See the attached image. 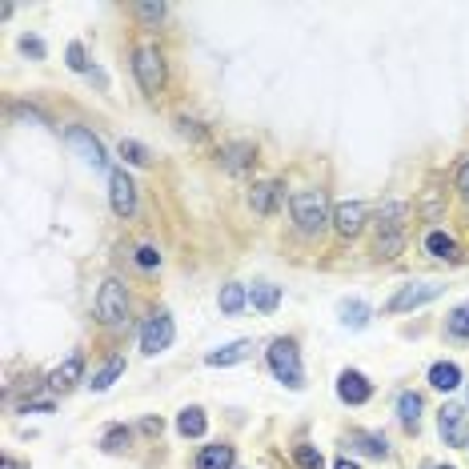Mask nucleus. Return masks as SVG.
<instances>
[{
	"instance_id": "obj_1",
	"label": "nucleus",
	"mask_w": 469,
	"mask_h": 469,
	"mask_svg": "<svg viewBox=\"0 0 469 469\" xmlns=\"http://www.w3.org/2000/svg\"><path fill=\"white\" fill-rule=\"evenodd\" d=\"M289 209H293V225L301 229L305 237H321L334 225V209H329L326 189H297L293 197H289Z\"/></svg>"
},
{
	"instance_id": "obj_2",
	"label": "nucleus",
	"mask_w": 469,
	"mask_h": 469,
	"mask_svg": "<svg viewBox=\"0 0 469 469\" xmlns=\"http://www.w3.org/2000/svg\"><path fill=\"white\" fill-rule=\"evenodd\" d=\"M269 369L281 386L289 389H305V369H301V349L293 337H277L269 345Z\"/></svg>"
},
{
	"instance_id": "obj_3",
	"label": "nucleus",
	"mask_w": 469,
	"mask_h": 469,
	"mask_svg": "<svg viewBox=\"0 0 469 469\" xmlns=\"http://www.w3.org/2000/svg\"><path fill=\"white\" fill-rule=\"evenodd\" d=\"M133 73H136V84H141L149 97H157L161 89H165V56H161L157 45H141L133 53Z\"/></svg>"
},
{
	"instance_id": "obj_4",
	"label": "nucleus",
	"mask_w": 469,
	"mask_h": 469,
	"mask_svg": "<svg viewBox=\"0 0 469 469\" xmlns=\"http://www.w3.org/2000/svg\"><path fill=\"white\" fill-rule=\"evenodd\" d=\"M173 337H177V326H173V317H169V309L149 313V317H144V326H141V353L144 357L165 353V349L173 345Z\"/></svg>"
},
{
	"instance_id": "obj_5",
	"label": "nucleus",
	"mask_w": 469,
	"mask_h": 469,
	"mask_svg": "<svg viewBox=\"0 0 469 469\" xmlns=\"http://www.w3.org/2000/svg\"><path fill=\"white\" fill-rule=\"evenodd\" d=\"M97 317L105 326H125L129 321V289L121 285L117 277H109L97 293Z\"/></svg>"
},
{
	"instance_id": "obj_6",
	"label": "nucleus",
	"mask_w": 469,
	"mask_h": 469,
	"mask_svg": "<svg viewBox=\"0 0 469 469\" xmlns=\"http://www.w3.org/2000/svg\"><path fill=\"white\" fill-rule=\"evenodd\" d=\"M441 289L446 285H438V281H409V285H402L389 297L386 313H413V309H421V305H430L433 297H441Z\"/></svg>"
},
{
	"instance_id": "obj_7",
	"label": "nucleus",
	"mask_w": 469,
	"mask_h": 469,
	"mask_svg": "<svg viewBox=\"0 0 469 469\" xmlns=\"http://www.w3.org/2000/svg\"><path fill=\"white\" fill-rule=\"evenodd\" d=\"M109 204H113V213L125 221L136 213V185L125 169H113V173H109Z\"/></svg>"
},
{
	"instance_id": "obj_8",
	"label": "nucleus",
	"mask_w": 469,
	"mask_h": 469,
	"mask_svg": "<svg viewBox=\"0 0 469 469\" xmlns=\"http://www.w3.org/2000/svg\"><path fill=\"white\" fill-rule=\"evenodd\" d=\"M438 433H441V441H446V446H454V449L469 446L465 409L462 405H446V409H441V413H438Z\"/></svg>"
},
{
	"instance_id": "obj_9",
	"label": "nucleus",
	"mask_w": 469,
	"mask_h": 469,
	"mask_svg": "<svg viewBox=\"0 0 469 469\" xmlns=\"http://www.w3.org/2000/svg\"><path fill=\"white\" fill-rule=\"evenodd\" d=\"M253 161H257V149H253L249 141H233V144H221L217 149V165L225 169V173H233V177L249 173Z\"/></svg>"
},
{
	"instance_id": "obj_10",
	"label": "nucleus",
	"mask_w": 469,
	"mask_h": 469,
	"mask_svg": "<svg viewBox=\"0 0 469 469\" xmlns=\"http://www.w3.org/2000/svg\"><path fill=\"white\" fill-rule=\"evenodd\" d=\"M365 221H369V213H365L361 201H341V204H334V229L345 237V241H353V237L361 233Z\"/></svg>"
},
{
	"instance_id": "obj_11",
	"label": "nucleus",
	"mask_w": 469,
	"mask_h": 469,
	"mask_svg": "<svg viewBox=\"0 0 469 469\" xmlns=\"http://www.w3.org/2000/svg\"><path fill=\"white\" fill-rule=\"evenodd\" d=\"M337 397L345 405H365L373 397V381L365 378V373H357V369H341V378H337Z\"/></svg>"
},
{
	"instance_id": "obj_12",
	"label": "nucleus",
	"mask_w": 469,
	"mask_h": 469,
	"mask_svg": "<svg viewBox=\"0 0 469 469\" xmlns=\"http://www.w3.org/2000/svg\"><path fill=\"white\" fill-rule=\"evenodd\" d=\"M81 378H84V353H68L65 361L48 373V389H53V394H68V389L81 386Z\"/></svg>"
},
{
	"instance_id": "obj_13",
	"label": "nucleus",
	"mask_w": 469,
	"mask_h": 469,
	"mask_svg": "<svg viewBox=\"0 0 469 469\" xmlns=\"http://www.w3.org/2000/svg\"><path fill=\"white\" fill-rule=\"evenodd\" d=\"M65 136H68V144H73V149H81V157L89 161L92 169H105V165H109V152H105V144H100L97 136H92L89 129H84V125H73V129H68Z\"/></svg>"
},
{
	"instance_id": "obj_14",
	"label": "nucleus",
	"mask_w": 469,
	"mask_h": 469,
	"mask_svg": "<svg viewBox=\"0 0 469 469\" xmlns=\"http://www.w3.org/2000/svg\"><path fill=\"white\" fill-rule=\"evenodd\" d=\"M281 197H285V185H281V181H261V185H253L249 204H253V213H261V217H273Z\"/></svg>"
},
{
	"instance_id": "obj_15",
	"label": "nucleus",
	"mask_w": 469,
	"mask_h": 469,
	"mask_svg": "<svg viewBox=\"0 0 469 469\" xmlns=\"http://www.w3.org/2000/svg\"><path fill=\"white\" fill-rule=\"evenodd\" d=\"M425 253L438 261H462V245H457L446 229H430V233H425Z\"/></svg>"
},
{
	"instance_id": "obj_16",
	"label": "nucleus",
	"mask_w": 469,
	"mask_h": 469,
	"mask_svg": "<svg viewBox=\"0 0 469 469\" xmlns=\"http://www.w3.org/2000/svg\"><path fill=\"white\" fill-rule=\"evenodd\" d=\"M249 349H253V341H249V337H241V341H229V345L213 349V353L204 357V365H213V369H225V365H237V361H245V357H249Z\"/></svg>"
},
{
	"instance_id": "obj_17",
	"label": "nucleus",
	"mask_w": 469,
	"mask_h": 469,
	"mask_svg": "<svg viewBox=\"0 0 469 469\" xmlns=\"http://www.w3.org/2000/svg\"><path fill=\"white\" fill-rule=\"evenodd\" d=\"M204 430H209V417H204L201 405H189L177 413V433L181 438H204Z\"/></svg>"
},
{
	"instance_id": "obj_18",
	"label": "nucleus",
	"mask_w": 469,
	"mask_h": 469,
	"mask_svg": "<svg viewBox=\"0 0 469 469\" xmlns=\"http://www.w3.org/2000/svg\"><path fill=\"white\" fill-rule=\"evenodd\" d=\"M217 305H221V313H225V317H237V313H241L245 305H249V289H245L241 281H229V285L221 289Z\"/></svg>"
},
{
	"instance_id": "obj_19",
	"label": "nucleus",
	"mask_w": 469,
	"mask_h": 469,
	"mask_svg": "<svg viewBox=\"0 0 469 469\" xmlns=\"http://www.w3.org/2000/svg\"><path fill=\"white\" fill-rule=\"evenodd\" d=\"M233 446H204L197 454V469H233Z\"/></svg>"
},
{
	"instance_id": "obj_20",
	"label": "nucleus",
	"mask_w": 469,
	"mask_h": 469,
	"mask_svg": "<svg viewBox=\"0 0 469 469\" xmlns=\"http://www.w3.org/2000/svg\"><path fill=\"white\" fill-rule=\"evenodd\" d=\"M121 373H125V357H121V353H117V357H109V361H105V365H100V369H97V373H92V381H89V389H92V394H105V389H109V386H113V381H117V378H121Z\"/></svg>"
},
{
	"instance_id": "obj_21",
	"label": "nucleus",
	"mask_w": 469,
	"mask_h": 469,
	"mask_svg": "<svg viewBox=\"0 0 469 469\" xmlns=\"http://www.w3.org/2000/svg\"><path fill=\"white\" fill-rule=\"evenodd\" d=\"M349 449H357L365 457H389V446L381 433H349Z\"/></svg>"
},
{
	"instance_id": "obj_22",
	"label": "nucleus",
	"mask_w": 469,
	"mask_h": 469,
	"mask_svg": "<svg viewBox=\"0 0 469 469\" xmlns=\"http://www.w3.org/2000/svg\"><path fill=\"white\" fill-rule=\"evenodd\" d=\"M430 386L441 389V394H449V389L462 386V369H457L454 361H438V365L430 369Z\"/></svg>"
},
{
	"instance_id": "obj_23",
	"label": "nucleus",
	"mask_w": 469,
	"mask_h": 469,
	"mask_svg": "<svg viewBox=\"0 0 469 469\" xmlns=\"http://www.w3.org/2000/svg\"><path fill=\"white\" fill-rule=\"evenodd\" d=\"M397 421H402V430L417 433V425H421V397H417V394L397 397Z\"/></svg>"
},
{
	"instance_id": "obj_24",
	"label": "nucleus",
	"mask_w": 469,
	"mask_h": 469,
	"mask_svg": "<svg viewBox=\"0 0 469 469\" xmlns=\"http://www.w3.org/2000/svg\"><path fill=\"white\" fill-rule=\"evenodd\" d=\"M249 305L257 313H273L281 305V285H269V281H261V285L249 289Z\"/></svg>"
},
{
	"instance_id": "obj_25",
	"label": "nucleus",
	"mask_w": 469,
	"mask_h": 469,
	"mask_svg": "<svg viewBox=\"0 0 469 469\" xmlns=\"http://www.w3.org/2000/svg\"><path fill=\"white\" fill-rule=\"evenodd\" d=\"M402 249H405V229H381V233L373 237V253H378V257H397Z\"/></svg>"
},
{
	"instance_id": "obj_26",
	"label": "nucleus",
	"mask_w": 469,
	"mask_h": 469,
	"mask_svg": "<svg viewBox=\"0 0 469 469\" xmlns=\"http://www.w3.org/2000/svg\"><path fill=\"white\" fill-rule=\"evenodd\" d=\"M341 326L345 329H365L369 326V305L365 301H341Z\"/></svg>"
},
{
	"instance_id": "obj_27",
	"label": "nucleus",
	"mask_w": 469,
	"mask_h": 469,
	"mask_svg": "<svg viewBox=\"0 0 469 469\" xmlns=\"http://www.w3.org/2000/svg\"><path fill=\"white\" fill-rule=\"evenodd\" d=\"M446 334L454 341H469V301L457 305V309L446 317Z\"/></svg>"
},
{
	"instance_id": "obj_28",
	"label": "nucleus",
	"mask_w": 469,
	"mask_h": 469,
	"mask_svg": "<svg viewBox=\"0 0 469 469\" xmlns=\"http://www.w3.org/2000/svg\"><path fill=\"white\" fill-rule=\"evenodd\" d=\"M133 16H136L141 24H149V29H157V24L169 16V4H161V0H149V4H133Z\"/></svg>"
},
{
	"instance_id": "obj_29",
	"label": "nucleus",
	"mask_w": 469,
	"mask_h": 469,
	"mask_svg": "<svg viewBox=\"0 0 469 469\" xmlns=\"http://www.w3.org/2000/svg\"><path fill=\"white\" fill-rule=\"evenodd\" d=\"M129 441H133V433L125 430V425H113V430L100 438V449H105V454H121V449H129Z\"/></svg>"
},
{
	"instance_id": "obj_30",
	"label": "nucleus",
	"mask_w": 469,
	"mask_h": 469,
	"mask_svg": "<svg viewBox=\"0 0 469 469\" xmlns=\"http://www.w3.org/2000/svg\"><path fill=\"white\" fill-rule=\"evenodd\" d=\"M117 152L125 157V165H149V149L136 144V141H121V144H117Z\"/></svg>"
},
{
	"instance_id": "obj_31",
	"label": "nucleus",
	"mask_w": 469,
	"mask_h": 469,
	"mask_svg": "<svg viewBox=\"0 0 469 469\" xmlns=\"http://www.w3.org/2000/svg\"><path fill=\"white\" fill-rule=\"evenodd\" d=\"M293 457H297V465H301V469H321V465H326L321 449H313V446H297Z\"/></svg>"
},
{
	"instance_id": "obj_32",
	"label": "nucleus",
	"mask_w": 469,
	"mask_h": 469,
	"mask_svg": "<svg viewBox=\"0 0 469 469\" xmlns=\"http://www.w3.org/2000/svg\"><path fill=\"white\" fill-rule=\"evenodd\" d=\"M65 56H68V68H73V73H92L89 61H84V45H81V40H73Z\"/></svg>"
},
{
	"instance_id": "obj_33",
	"label": "nucleus",
	"mask_w": 469,
	"mask_h": 469,
	"mask_svg": "<svg viewBox=\"0 0 469 469\" xmlns=\"http://www.w3.org/2000/svg\"><path fill=\"white\" fill-rule=\"evenodd\" d=\"M421 217H425V221H438V217H441V197H438V189H425V197H421Z\"/></svg>"
},
{
	"instance_id": "obj_34",
	"label": "nucleus",
	"mask_w": 469,
	"mask_h": 469,
	"mask_svg": "<svg viewBox=\"0 0 469 469\" xmlns=\"http://www.w3.org/2000/svg\"><path fill=\"white\" fill-rule=\"evenodd\" d=\"M21 53L32 56V61H45V40L40 37H21Z\"/></svg>"
},
{
	"instance_id": "obj_35",
	"label": "nucleus",
	"mask_w": 469,
	"mask_h": 469,
	"mask_svg": "<svg viewBox=\"0 0 469 469\" xmlns=\"http://www.w3.org/2000/svg\"><path fill=\"white\" fill-rule=\"evenodd\" d=\"M136 265H141V269H157L161 265V253L152 249V245H141V249H136Z\"/></svg>"
},
{
	"instance_id": "obj_36",
	"label": "nucleus",
	"mask_w": 469,
	"mask_h": 469,
	"mask_svg": "<svg viewBox=\"0 0 469 469\" xmlns=\"http://www.w3.org/2000/svg\"><path fill=\"white\" fill-rule=\"evenodd\" d=\"M177 133L189 136V141H201V136H204V129L197 121H189V117H177Z\"/></svg>"
},
{
	"instance_id": "obj_37",
	"label": "nucleus",
	"mask_w": 469,
	"mask_h": 469,
	"mask_svg": "<svg viewBox=\"0 0 469 469\" xmlns=\"http://www.w3.org/2000/svg\"><path fill=\"white\" fill-rule=\"evenodd\" d=\"M457 193H462V201L469 204V157L457 165Z\"/></svg>"
},
{
	"instance_id": "obj_38",
	"label": "nucleus",
	"mask_w": 469,
	"mask_h": 469,
	"mask_svg": "<svg viewBox=\"0 0 469 469\" xmlns=\"http://www.w3.org/2000/svg\"><path fill=\"white\" fill-rule=\"evenodd\" d=\"M141 430H144V433H161V430H165V421H161V417H144Z\"/></svg>"
},
{
	"instance_id": "obj_39",
	"label": "nucleus",
	"mask_w": 469,
	"mask_h": 469,
	"mask_svg": "<svg viewBox=\"0 0 469 469\" xmlns=\"http://www.w3.org/2000/svg\"><path fill=\"white\" fill-rule=\"evenodd\" d=\"M334 469H361V465H357V462H349V457H337Z\"/></svg>"
},
{
	"instance_id": "obj_40",
	"label": "nucleus",
	"mask_w": 469,
	"mask_h": 469,
	"mask_svg": "<svg viewBox=\"0 0 469 469\" xmlns=\"http://www.w3.org/2000/svg\"><path fill=\"white\" fill-rule=\"evenodd\" d=\"M0 469H21V462H13V457H4V462H0Z\"/></svg>"
}]
</instances>
